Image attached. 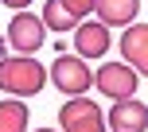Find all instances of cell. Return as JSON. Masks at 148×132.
<instances>
[{"label":"cell","instance_id":"7c38bea8","mask_svg":"<svg viewBox=\"0 0 148 132\" xmlns=\"http://www.w3.org/2000/svg\"><path fill=\"white\" fill-rule=\"evenodd\" d=\"M0 4H4V8H12V12H23L31 0H0Z\"/></svg>","mask_w":148,"mask_h":132},{"label":"cell","instance_id":"30bf717a","mask_svg":"<svg viewBox=\"0 0 148 132\" xmlns=\"http://www.w3.org/2000/svg\"><path fill=\"white\" fill-rule=\"evenodd\" d=\"M94 12L101 27H125L140 16V0H94Z\"/></svg>","mask_w":148,"mask_h":132},{"label":"cell","instance_id":"3957f363","mask_svg":"<svg viewBox=\"0 0 148 132\" xmlns=\"http://www.w3.org/2000/svg\"><path fill=\"white\" fill-rule=\"evenodd\" d=\"M90 86H97V93L113 97V101H129L140 86V74H133L125 62H105L97 74H90Z\"/></svg>","mask_w":148,"mask_h":132},{"label":"cell","instance_id":"5bb4252c","mask_svg":"<svg viewBox=\"0 0 148 132\" xmlns=\"http://www.w3.org/2000/svg\"><path fill=\"white\" fill-rule=\"evenodd\" d=\"M35 132H55V128H35Z\"/></svg>","mask_w":148,"mask_h":132},{"label":"cell","instance_id":"5b68a950","mask_svg":"<svg viewBox=\"0 0 148 132\" xmlns=\"http://www.w3.org/2000/svg\"><path fill=\"white\" fill-rule=\"evenodd\" d=\"M59 125L62 132H105V117L90 97H74L59 109Z\"/></svg>","mask_w":148,"mask_h":132},{"label":"cell","instance_id":"8992f818","mask_svg":"<svg viewBox=\"0 0 148 132\" xmlns=\"http://www.w3.org/2000/svg\"><path fill=\"white\" fill-rule=\"evenodd\" d=\"M47 74H51V82L59 86V93L82 97V93L90 89V70H86V62H82L78 54H59Z\"/></svg>","mask_w":148,"mask_h":132},{"label":"cell","instance_id":"9c48e42d","mask_svg":"<svg viewBox=\"0 0 148 132\" xmlns=\"http://www.w3.org/2000/svg\"><path fill=\"white\" fill-rule=\"evenodd\" d=\"M74 51H78V59H101L109 51V27H101V23H78L74 27Z\"/></svg>","mask_w":148,"mask_h":132},{"label":"cell","instance_id":"7a4b0ae2","mask_svg":"<svg viewBox=\"0 0 148 132\" xmlns=\"http://www.w3.org/2000/svg\"><path fill=\"white\" fill-rule=\"evenodd\" d=\"M94 12V0H47L43 4V31H74L78 23H86V16Z\"/></svg>","mask_w":148,"mask_h":132},{"label":"cell","instance_id":"8fae6325","mask_svg":"<svg viewBox=\"0 0 148 132\" xmlns=\"http://www.w3.org/2000/svg\"><path fill=\"white\" fill-rule=\"evenodd\" d=\"M0 132H27V105L23 101H0Z\"/></svg>","mask_w":148,"mask_h":132},{"label":"cell","instance_id":"ba28073f","mask_svg":"<svg viewBox=\"0 0 148 132\" xmlns=\"http://www.w3.org/2000/svg\"><path fill=\"white\" fill-rule=\"evenodd\" d=\"M109 128H113V132H144V128H148V109H144V101H136V97L117 101V105L109 109Z\"/></svg>","mask_w":148,"mask_h":132},{"label":"cell","instance_id":"4fadbf2b","mask_svg":"<svg viewBox=\"0 0 148 132\" xmlns=\"http://www.w3.org/2000/svg\"><path fill=\"white\" fill-rule=\"evenodd\" d=\"M4 47H8V43H0V59H4Z\"/></svg>","mask_w":148,"mask_h":132},{"label":"cell","instance_id":"277c9868","mask_svg":"<svg viewBox=\"0 0 148 132\" xmlns=\"http://www.w3.org/2000/svg\"><path fill=\"white\" fill-rule=\"evenodd\" d=\"M43 43H47V31H43V23H39V16L16 12L12 23H8V47L20 51L23 59H35V51H39Z\"/></svg>","mask_w":148,"mask_h":132},{"label":"cell","instance_id":"52a82bcc","mask_svg":"<svg viewBox=\"0 0 148 132\" xmlns=\"http://www.w3.org/2000/svg\"><path fill=\"white\" fill-rule=\"evenodd\" d=\"M121 54H125V66L133 74L148 70V27L144 23H133V27L121 35Z\"/></svg>","mask_w":148,"mask_h":132},{"label":"cell","instance_id":"6da1fadb","mask_svg":"<svg viewBox=\"0 0 148 132\" xmlns=\"http://www.w3.org/2000/svg\"><path fill=\"white\" fill-rule=\"evenodd\" d=\"M43 86H47V70L35 59H23V54L0 59V89L12 93L16 101H20V97H35Z\"/></svg>","mask_w":148,"mask_h":132}]
</instances>
